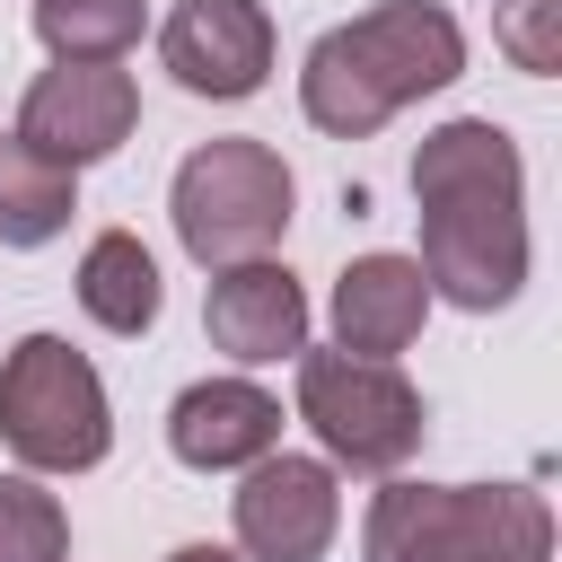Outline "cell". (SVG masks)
I'll return each instance as SVG.
<instances>
[{
    "instance_id": "cell-6",
    "label": "cell",
    "mask_w": 562,
    "mask_h": 562,
    "mask_svg": "<svg viewBox=\"0 0 562 562\" xmlns=\"http://www.w3.org/2000/svg\"><path fill=\"white\" fill-rule=\"evenodd\" d=\"M299 422L351 474H404L430 430L422 386L395 360H351V351H299Z\"/></svg>"
},
{
    "instance_id": "cell-2",
    "label": "cell",
    "mask_w": 562,
    "mask_h": 562,
    "mask_svg": "<svg viewBox=\"0 0 562 562\" xmlns=\"http://www.w3.org/2000/svg\"><path fill=\"white\" fill-rule=\"evenodd\" d=\"M448 79H465V26L439 0H378L307 44L299 105L316 132L369 140L386 114H404L413 97H439Z\"/></svg>"
},
{
    "instance_id": "cell-17",
    "label": "cell",
    "mask_w": 562,
    "mask_h": 562,
    "mask_svg": "<svg viewBox=\"0 0 562 562\" xmlns=\"http://www.w3.org/2000/svg\"><path fill=\"white\" fill-rule=\"evenodd\" d=\"M492 35L527 79L562 70V0H492Z\"/></svg>"
},
{
    "instance_id": "cell-5",
    "label": "cell",
    "mask_w": 562,
    "mask_h": 562,
    "mask_svg": "<svg viewBox=\"0 0 562 562\" xmlns=\"http://www.w3.org/2000/svg\"><path fill=\"white\" fill-rule=\"evenodd\" d=\"M0 448L26 474H88L114 448V413H105V378L88 369V351H70L61 334H26L0 360Z\"/></svg>"
},
{
    "instance_id": "cell-1",
    "label": "cell",
    "mask_w": 562,
    "mask_h": 562,
    "mask_svg": "<svg viewBox=\"0 0 562 562\" xmlns=\"http://www.w3.org/2000/svg\"><path fill=\"white\" fill-rule=\"evenodd\" d=\"M413 211H422V281L448 307H509L527 281V167L492 114H457L413 149Z\"/></svg>"
},
{
    "instance_id": "cell-11",
    "label": "cell",
    "mask_w": 562,
    "mask_h": 562,
    "mask_svg": "<svg viewBox=\"0 0 562 562\" xmlns=\"http://www.w3.org/2000/svg\"><path fill=\"white\" fill-rule=\"evenodd\" d=\"M167 448L193 465V474H228V465H255L281 448V404L255 386V378H202L167 404Z\"/></svg>"
},
{
    "instance_id": "cell-18",
    "label": "cell",
    "mask_w": 562,
    "mask_h": 562,
    "mask_svg": "<svg viewBox=\"0 0 562 562\" xmlns=\"http://www.w3.org/2000/svg\"><path fill=\"white\" fill-rule=\"evenodd\" d=\"M167 562H246V553H228V544H176Z\"/></svg>"
},
{
    "instance_id": "cell-13",
    "label": "cell",
    "mask_w": 562,
    "mask_h": 562,
    "mask_svg": "<svg viewBox=\"0 0 562 562\" xmlns=\"http://www.w3.org/2000/svg\"><path fill=\"white\" fill-rule=\"evenodd\" d=\"M79 307L105 334H149L158 325V263H149V246L132 228L88 237V255H79Z\"/></svg>"
},
{
    "instance_id": "cell-8",
    "label": "cell",
    "mask_w": 562,
    "mask_h": 562,
    "mask_svg": "<svg viewBox=\"0 0 562 562\" xmlns=\"http://www.w3.org/2000/svg\"><path fill=\"white\" fill-rule=\"evenodd\" d=\"M342 527V492L325 457H255L237 483V544L246 562H325Z\"/></svg>"
},
{
    "instance_id": "cell-16",
    "label": "cell",
    "mask_w": 562,
    "mask_h": 562,
    "mask_svg": "<svg viewBox=\"0 0 562 562\" xmlns=\"http://www.w3.org/2000/svg\"><path fill=\"white\" fill-rule=\"evenodd\" d=\"M70 518L35 474H0V562H61Z\"/></svg>"
},
{
    "instance_id": "cell-12",
    "label": "cell",
    "mask_w": 562,
    "mask_h": 562,
    "mask_svg": "<svg viewBox=\"0 0 562 562\" xmlns=\"http://www.w3.org/2000/svg\"><path fill=\"white\" fill-rule=\"evenodd\" d=\"M422 316H430V281H422L413 255H360V263H342V281H334V351L395 360V351H413Z\"/></svg>"
},
{
    "instance_id": "cell-15",
    "label": "cell",
    "mask_w": 562,
    "mask_h": 562,
    "mask_svg": "<svg viewBox=\"0 0 562 562\" xmlns=\"http://www.w3.org/2000/svg\"><path fill=\"white\" fill-rule=\"evenodd\" d=\"M140 0H35V35L53 61H123L140 44Z\"/></svg>"
},
{
    "instance_id": "cell-9",
    "label": "cell",
    "mask_w": 562,
    "mask_h": 562,
    "mask_svg": "<svg viewBox=\"0 0 562 562\" xmlns=\"http://www.w3.org/2000/svg\"><path fill=\"white\" fill-rule=\"evenodd\" d=\"M158 61L193 97H255L272 79V18L263 0H176L158 26Z\"/></svg>"
},
{
    "instance_id": "cell-7",
    "label": "cell",
    "mask_w": 562,
    "mask_h": 562,
    "mask_svg": "<svg viewBox=\"0 0 562 562\" xmlns=\"http://www.w3.org/2000/svg\"><path fill=\"white\" fill-rule=\"evenodd\" d=\"M132 123H140V88H132V70H114V61H53L26 97H18V140L35 149V158H53V167H97V158H114L123 140H132Z\"/></svg>"
},
{
    "instance_id": "cell-10",
    "label": "cell",
    "mask_w": 562,
    "mask_h": 562,
    "mask_svg": "<svg viewBox=\"0 0 562 562\" xmlns=\"http://www.w3.org/2000/svg\"><path fill=\"white\" fill-rule=\"evenodd\" d=\"M202 325H211V351H228L237 369L299 360V351H307V290L290 281V263L255 255V263L211 272V290H202Z\"/></svg>"
},
{
    "instance_id": "cell-14",
    "label": "cell",
    "mask_w": 562,
    "mask_h": 562,
    "mask_svg": "<svg viewBox=\"0 0 562 562\" xmlns=\"http://www.w3.org/2000/svg\"><path fill=\"white\" fill-rule=\"evenodd\" d=\"M70 211H79L70 167L35 158V149L9 132V140H0V246H53V237L70 228Z\"/></svg>"
},
{
    "instance_id": "cell-4",
    "label": "cell",
    "mask_w": 562,
    "mask_h": 562,
    "mask_svg": "<svg viewBox=\"0 0 562 562\" xmlns=\"http://www.w3.org/2000/svg\"><path fill=\"white\" fill-rule=\"evenodd\" d=\"M290 202H299V184H290L281 149L272 140H246V132L237 140H202L176 167V184H167L176 237H184V255L202 272H228V263L272 255L290 237Z\"/></svg>"
},
{
    "instance_id": "cell-3",
    "label": "cell",
    "mask_w": 562,
    "mask_h": 562,
    "mask_svg": "<svg viewBox=\"0 0 562 562\" xmlns=\"http://www.w3.org/2000/svg\"><path fill=\"white\" fill-rule=\"evenodd\" d=\"M553 518L527 483H386L360 527V562H544Z\"/></svg>"
}]
</instances>
